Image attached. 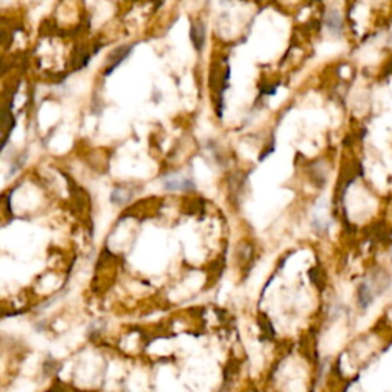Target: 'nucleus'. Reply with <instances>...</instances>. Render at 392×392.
<instances>
[{
  "label": "nucleus",
  "instance_id": "nucleus-1",
  "mask_svg": "<svg viewBox=\"0 0 392 392\" xmlns=\"http://www.w3.org/2000/svg\"><path fill=\"white\" fill-rule=\"evenodd\" d=\"M377 299V293L372 288L371 282L368 279H363L357 284L356 287V305L362 312L369 311V308L372 306V303Z\"/></svg>",
  "mask_w": 392,
  "mask_h": 392
},
{
  "label": "nucleus",
  "instance_id": "nucleus-2",
  "mask_svg": "<svg viewBox=\"0 0 392 392\" xmlns=\"http://www.w3.org/2000/svg\"><path fill=\"white\" fill-rule=\"evenodd\" d=\"M325 23L328 26V29L333 32V34H340L342 29H343V19L340 16L339 11L333 10L326 14V19H325Z\"/></svg>",
  "mask_w": 392,
  "mask_h": 392
},
{
  "label": "nucleus",
  "instance_id": "nucleus-3",
  "mask_svg": "<svg viewBox=\"0 0 392 392\" xmlns=\"http://www.w3.org/2000/svg\"><path fill=\"white\" fill-rule=\"evenodd\" d=\"M130 49H132V46H124V48H118L115 52H112V55L109 57V66H107V69H106V74L112 72L116 66H118V64L127 57V54L130 52Z\"/></svg>",
  "mask_w": 392,
  "mask_h": 392
},
{
  "label": "nucleus",
  "instance_id": "nucleus-4",
  "mask_svg": "<svg viewBox=\"0 0 392 392\" xmlns=\"http://www.w3.org/2000/svg\"><path fill=\"white\" fill-rule=\"evenodd\" d=\"M164 187L167 190H193L194 184L187 178H170L169 181H164Z\"/></svg>",
  "mask_w": 392,
  "mask_h": 392
},
{
  "label": "nucleus",
  "instance_id": "nucleus-5",
  "mask_svg": "<svg viewBox=\"0 0 392 392\" xmlns=\"http://www.w3.org/2000/svg\"><path fill=\"white\" fill-rule=\"evenodd\" d=\"M191 40H193L196 49H203L204 40H206V31H204L203 25L193 26V29H191Z\"/></svg>",
  "mask_w": 392,
  "mask_h": 392
},
{
  "label": "nucleus",
  "instance_id": "nucleus-6",
  "mask_svg": "<svg viewBox=\"0 0 392 392\" xmlns=\"http://www.w3.org/2000/svg\"><path fill=\"white\" fill-rule=\"evenodd\" d=\"M390 267H392V253H390Z\"/></svg>",
  "mask_w": 392,
  "mask_h": 392
}]
</instances>
